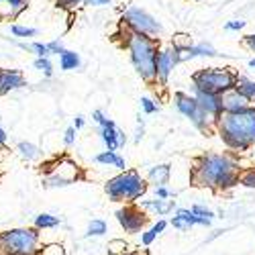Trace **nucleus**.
<instances>
[{"mask_svg": "<svg viewBox=\"0 0 255 255\" xmlns=\"http://www.w3.org/2000/svg\"><path fill=\"white\" fill-rule=\"evenodd\" d=\"M241 172L243 169L235 153H204L194 161L190 180L198 188L227 192V190L239 186Z\"/></svg>", "mask_w": 255, "mask_h": 255, "instance_id": "1", "label": "nucleus"}, {"mask_svg": "<svg viewBox=\"0 0 255 255\" xmlns=\"http://www.w3.org/2000/svg\"><path fill=\"white\" fill-rule=\"evenodd\" d=\"M215 131L231 153L249 151L255 145V106L241 113H223L215 125Z\"/></svg>", "mask_w": 255, "mask_h": 255, "instance_id": "2", "label": "nucleus"}, {"mask_svg": "<svg viewBox=\"0 0 255 255\" xmlns=\"http://www.w3.org/2000/svg\"><path fill=\"white\" fill-rule=\"evenodd\" d=\"M121 37H123V47L129 53L131 66L135 72L145 80L147 84H157V53H159V39L147 37L141 33H135L121 25Z\"/></svg>", "mask_w": 255, "mask_h": 255, "instance_id": "3", "label": "nucleus"}, {"mask_svg": "<svg viewBox=\"0 0 255 255\" xmlns=\"http://www.w3.org/2000/svg\"><path fill=\"white\" fill-rule=\"evenodd\" d=\"M104 192L111 202L137 204L147 192V180L137 169H125L104 184Z\"/></svg>", "mask_w": 255, "mask_h": 255, "instance_id": "4", "label": "nucleus"}, {"mask_svg": "<svg viewBox=\"0 0 255 255\" xmlns=\"http://www.w3.org/2000/svg\"><path fill=\"white\" fill-rule=\"evenodd\" d=\"M41 235L35 227H20L0 233V255H39Z\"/></svg>", "mask_w": 255, "mask_h": 255, "instance_id": "5", "label": "nucleus"}, {"mask_svg": "<svg viewBox=\"0 0 255 255\" xmlns=\"http://www.w3.org/2000/svg\"><path fill=\"white\" fill-rule=\"evenodd\" d=\"M237 76L239 74L233 68H202L192 74V88L223 96L235 88Z\"/></svg>", "mask_w": 255, "mask_h": 255, "instance_id": "6", "label": "nucleus"}, {"mask_svg": "<svg viewBox=\"0 0 255 255\" xmlns=\"http://www.w3.org/2000/svg\"><path fill=\"white\" fill-rule=\"evenodd\" d=\"M174 106H176V111L188 119L190 123H192L196 129L200 133H212L215 131V121H212L202 109H200V104L196 102V98L192 94H188V92H176L174 94Z\"/></svg>", "mask_w": 255, "mask_h": 255, "instance_id": "7", "label": "nucleus"}, {"mask_svg": "<svg viewBox=\"0 0 255 255\" xmlns=\"http://www.w3.org/2000/svg\"><path fill=\"white\" fill-rule=\"evenodd\" d=\"M121 25L127 27V29H131V31H135V33L153 37V39H159L163 35L161 23L151 12H147L141 6H129V8H127L123 12V16H121Z\"/></svg>", "mask_w": 255, "mask_h": 255, "instance_id": "8", "label": "nucleus"}, {"mask_svg": "<svg viewBox=\"0 0 255 255\" xmlns=\"http://www.w3.org/2000/svg\"><path fill=\"white\" fill-rule=\"evenodd\" d=\"M78 174H80V165L68 157H61L53 165H49V172L43 184L47 188H63V186L74 184L78 180Z\"/></svg>", "mask_w": 255, "mask_h": 255, "instance_id": "9", "label": "nucleus"}, {"mask_svg": "<svg viewBox=\"0 0 255 255\" xmlns=\"http://www.w3.org/2000/svg\"><path fill=\"white\" fill-rule=\"evenodd\" d=\"M115 217L121 225V229L129 235H137V233H143L145 227L149 225V215L139 206V204H125L121 206Z\"/></svg>", "mask_w": 255, "mask_h": 255, "instance_id": "10", "label": "nucleus"}, {"mask_svg": "<svg viewBox=\"0 0 255 255\" xmlns=\"http://www.w3.org/2000/svg\"><path fill=\"white\" fill-rule=\"evenodd\" d=\"M190 94L196 98V102L200 104V109L215 121H219V117L223 115V96L221 94H210V92H202V90H196V88H190Z\"/></svg>", "mask_w": 255, "mask_h": 255, "instance_id": "11", "label": "nucleus"}, {"mask_svg": "<svg viewBox=\"0 0 255 255\" xmlns=\"http://www.w3.org/2000/svg\"><path fill=\"white\" fill-rule=\"evenodd\" d=\"M176 66H178V59H176V53H174L172 45L159 49L155 70H157V84H159L161 88H165V86H167L169 76H172V72L176 70Z\"/></svg>", "mask_w": 255, "mask_h": 255, "instance_id": "12", "label": "nucleus"}, {"mask_svg": "<svg viewBox=\"0 0 255 255\" xmlns=\"http://www.w3.org/2000/svg\"><path fill=\"white\" fill-rule=\"evenodd\" d=\"M100 141L104 143V147L109 151H119L127 145V135H125V131L119 129L113 119H109L100 127Z\"/></svg>", "mask_w": 255, "mask_h": 255, "instance_id": "13", "label": "nucleus"}, {"mask_svg": "<svg viewBox=\"0 0 255 255\" xmlns=\"http://www.w3.org/2000/svg\"><path fill=\"white\" fill-rule=\"evenodd\" d=\"M27 84L25 74L20 70H10V68H0V96L10 94L18 88H23Z\"/></svg>", "mask_w": 255, "mask_h": 255, "instance_id": "14", "label": "nucleus"}, {"mask_svg": "<svg viewBox=\"0 0 255 255\" xmlns=\"http://www.w3.org/2000/svg\"><path fill=\"white\" fill-rule=\"evenodd\" d=\"M169 178H172V163H157V165H151L149 172H147V176H145L147 184H151L153 188L167 186V184H169Z\"/></svg>", "mask_w": 255, "mask_h": 255, "instance_id": "15", "label": "nucleus"}, {"mask_svg": "<svg viewBox=\"0 0 255 255\" xmlns=\"http://www.w3.org/2000/svg\"><path fill=\"white\" fill-rule=\"evenodd\" d=\"M253 106L243 94H239L235 88L223 94V113H241L245 109Z\"/></svg>", "mask_w": 255, "mask_h": 255, "instance_id": "16", "label": "nucleus"}, {"mask_svg": "<svg viewBox=\"0 0 255 255\" xmlns=\"http://www.w3.org/2000/svg\"><path fill=\"white\" fill-rule=\"evenodd\" d=\"M139 206L147 212H153L157 217H167L169 212L176 210V200H161V198H145V200H139Z\"/></svg>", "mask_w": 255, "mask_h": 255, "instance_id": "17", "label": "nucleus"}, {"mask_svg": "<svg viewBox=\"0 0 255 255\" xmlns=\"http://www.w3.org/2000/svg\"><path fill=\"white\" fill-rule=\"evenodd\" d=\"M27 10V0H0V18L12 20Z\"/></svg>", "mask_w": 255, "mask_h": 255, "instance_id": "18", "label": "nucleus"}, {"mask_svg": "<svg viewBox=\"0 0 255 255\" xmlns=\"http://www.w3.org/2000/svg\"><path fill=\"white\" fill-rule=\"evenodd\" d=\"M94 161L100 163V165H113V167L119 169V172H125V169H127V161H125V157H123L119 151L104 149V151H100L98 155H94Z\"/></svg>", "mask_w": 255, "mask_h": 255, "instance_id": "19", "label": "nucleus"}, {"mask_svg": "<svg viewBox=\"0 0 255 255\" xmlns=\"http://www.w3.org/2000/svg\"><path fill=\"white\" fill-rule=\"evenodd\" d=\"M235 90H237L239 94H243V96L255 106V80H253V78L239 74V76H237V82H235Z\"/></svg>", "mask_w": 255, "mask_h": 255, "instance_id": "20", "label": "nucleus"}, {"mask_svg": "<svg viewBox=\"0 0 255 255\" xmlns=\"http://www.w3.org/2000/svg\"><path fill=\"white\" fill-rule=\"evenodd\" d=\"M174 217H180L190 229H192L194 225H200V227H210V223L212 221H208V219H200V217H196L192 210L190 208H176L174 210Z\"/></svg>", "mask_w": 255, "mask_h": 255, "instance_id": "21", "label": "nucleus"}, {"mask_svg": "<svg viewBox=\"0 0 255 255\" xmlns=\"http://www.w3.org/2000/svg\"><path fill=\"white\" fill-rule=\"evenodd\" d=\"M80 66H82V57H80V53L66 49V51H63V53L59 55V68H61L63 72L78 70Z\"/></svg>", "mask_w": 255, "mask_h": 255, "instance_id": "22", "label": "nucleus"}, {"mask_svg": "<svg viewBox=\"0 0 255 255\" xmlns=\"http://www.w3.org/2000/svg\"><path fill=\"white\" fill-rule=\"evenodd\" d=\"M61 225V219L55 217V215H49V212H41V215L35 217V223L33 227L37 231H45V229H57Z\"/></svg>", "mask_w": 255, "mask_h": 255, "instance_id": "23", "label": "nucleus"}, {"mask_svg": "<svg viewBox=\"0 0 255 255\" xmlns=\"http://www.w3.org/2000/svg\"><path fill=\"white\" fill-rule=\"evenodd\" d=\"M16 151H18L20 157L27 159V161H35V159L41 157V149H39L37 145L29 143V141H20V143L16 145Z\"/></svg>", "mask_w": 255, "mask_h": 255, "instance_id": "24", "label": "nucleus"}, {"mask_svg": "<svg viewBox=\"0 0 255 255\" xmlns=\"http://www.w3.org/2000/svg\"><path fill=\"white\" fill-rule=\"evenodd\" d=\"M109 233V225H106V221L102 219H92L88 229H86V237H102Z\"/></svg>", "mask_w": 255, "mask_h": 255, "instance_id": "25", "label": "nucleus"}, {"mask_svg": "<svg viewBox=\"0 0 255 255\" xmlns=\"http://www.w3.org/2000/svg\"><path fill=\"white\" fill-rule=\"evenodd\" d=\"M106 251H109V255H125L129 253V243L125 239H113L106 245Z\"/></svg>", "mask_w": 255, "mask_h": 255, "instance_id": "26", "label": "nucleus"}, {"mask_svg": "<svg viewBox=\"0 0 255 255\" xmlns=\"http://www.w3.org/2000/svg\"><path fill=\"white\" fill-rule=\"evenodd\" d=\"M33 68L39 70L45 78H51V76H53V63H51L49 57H37V59L33 61Z\"/></svg>", "mask_w": 255, "mask_h": 255, "instance_id": "27", "label": "nucleus"}, {"mask_svg": "<svg viewBox=\"0 0 255 255\" xmlns=\"http://www.w3.org/2000/svg\"><path fill=\"white\" fill-rule=\"evenodd\" d=\"M141 111L145 115H157L159 113V102L155 98H149V96H141Z\"/></svg>", "mask_w": 255, "mask_h": 255, "instance_id": "28", "label": "nucleus"}, {"mask_svg": "<svg viewBox=\"0 0 255 255\" xmlns=\"http://www.w3.org/2000/svg\"><path fill=\"white\" fill-rule=\"evenodd\" d=\"M192 45H194V39L188 33H178L172 39V47H176V49H186V47H192Z\"/></svg>", "mask_w": 255, "mask_h": 255, "instance_id": "29", "label": "nucleus"}, {"mask_svg": "<svg viewBox=\"0 0 255 255\" xmlns=\"http://www.w3.org/2000/svg\"><path fill=\"white\" fill-rule=\"evenodd\" d=\"M10 33H12V37H23V39H27V37H35V35H37V29L25 27V25H12V27H10Z\"/></svg>", "mask_w": 255, "mask_h": 255, "instance_id": "30", "label": "nucleus"}, {"mask_svg": "<svg viewBox=\"0 0 255 255\" xmlns=\"http://www.w3.org/2000/svg\"><path fill=\"white\" fill-rule=\"evenodd\" d=\"M239 184L245 186V188L255 190V167H251V169H243V172H241V178H239Z\"/></svg>", "mask_w": 255, "mask_h": 255, "instance_id": "31", "label": "nucleus"}, {"mask_svg": "<svg viewBox=\"0 0 255 255\" xmlns=\"http://www.w3.org/2000/svg\"><path fill=\"white\" fill-rule=\"evenodd\" d=\"M190 210L194 212L196 217H200V219H208V221H212L217 215H215V210H210L208 206H202V204H194V206H190Z\"/></svg>", "mask_w": 255, "mask_h": 255, "instance_id": "32", "label": "nucleus"}, {"mask_svg": "<svg viewBox=\"0 0 255 255\" xmlns=\"http://www.w3.org/2000/svg\"><path fill=\"white\" fill-rule=\"evenodd\" d=\"M245 27H247L245 18H233V20H227V23H225V31H233V33H239Z\"/></svg>", "mask_w": 255, "mask_h": 255, "instance_id": "33", "label": "nucleus"}, {"mask_svg": "<svg viewBox=\"0 0 255 255\" xmlns=\"http://www.w3.org/2000/svg\"><path fill=\"white\" fill-rule=\"evenodd\" d=\"M57 2V6L59 8H63V10H76L78 6H82V4H86V0H55Z\"/></svg>", "mask_w": 255, "mask_h": 255, "instance_id": "34", "label": "nucleus"}, {"mask_svg": "<svg viewBox=\"0 0 255 255\" xmlns=\"http://www.w3.org/2000/svg\"><path fill=\"white\" fill-rule=\"evenodd\" d=\"M31 51H33L37 57H51L47 43H41V41H35V43H31Z\"/></svg>", "mask_w": 255, "mask_h": 255, "instance_id": "35", "label": "nucleus"}, {"mask_svg": "<svg viewBox=\"0 0 255 255\" xmlns=\"http://www.w3.org/2000/svg\"><path fill=\"white\" fill-rule=\"evenodd\" d=\"M157 239V233L153 231V229H147V231H143L141 233V245L143 247H149V245H153V241Z\"/></svg>", "mask_w": 255, "mask_h": 255, "instance_id": "36", "label": "nucleus"}, {"mask_svg": "<svg viewBox=\"0 0 255 255\" xmlns=\"http://www.w3.org/2000/svg\"><path fill=\"white\" fill-rule=\"evenodd\" d=\"M39 255H63V247L59 243H51V245L41 247V253Z\"/></svg>", "mask_w": 255, "mask_h": 255, "instance_id": "37", "label": "nucleus"}, {"mask_svg": "<svg viewBox=\"0 0 255 255\" xmlns=\"http://www.w3.org/2000/svg\"><path fill=\"white\" fill-rule=\"evenodd\" d=\"M155 198L169 200V198H176V192L174 190H169L167 186H159V188H155Z\"/></svg>", "mask_w": 255, "mask_h": 255, "instance_id": "38", "label": "nucleus"}, {"mask_svg": "<svg viewBox=\"0 0 255 255\" xmlns=\"http://www.w3.org/2000/svg\"><path fill=\"white\" fill-rule=\"evenodd\" d=\"M76 137H78V131L74 129V127H68L66 133H63V145L66 147H72L76 143Z\"/></svg>", "mask_w": 255, "mask_h": 255, "instance_id": "39", "label": "nucleus"}, {"mask_svg": "<svg viewBox=\"0 0 255 255\" xmlns=\"http://www.w3.org/2000/svg\"><path fill=\"white\" fill-rule=\"evenodd\" d=\"M145 137V121L141 119V115H137V129H135V143H141V139Z\"/></svg>", "mask_w": 255, "mask_h": 255, "instance_id": "40", "label": "nucleus"}, {"mask_svg": "<svg viewBox=\"0 0 255 255\" xmlns=\"http://www.w3.org/2000/svg\"><path fill=\"white\" fill-rule=\"evenodd\" d=\"M47 47H49V53H51V55H61L63 51H66V47L61 45V41H59V39H55V41H49V43H47Z\"/></svg>", "mask_w": 255, "mask_h": 255, "instance_id": "41", "label": "nucleus"}, {"mask_svg": "<svg viewBox=\"0 0 255 255\" xmlns=\"http://www.w3.org/2000/svg\"><path fill=\"white\" fill-rule=\"evenodd\" d=\"M169 225H172L174 229H178V231H182V233H186V231H190V227L180 219V217H172L169 219Z\"/></svg>", "mask_w": 255, "mask_h": 255, "instance_id": "42", "label": "nucleus"}, {"mask_svg": "<svg viewBox=\"0 0 255 255\" xmlns=\"http://www.w3.org/2000/svg\"><path fill=\"white\" fill-rule=\"evenodd\" d=\"M92 121H94L98 127H102L106 121H109V117L104 115V111H100V109H98V111H94V113H92Z\"/></svg>", "mask_w": 255, "mask_h": 255, "instance_id": "43", "label": "nucleus"}, {"mask_svg": "<svg viewBox=\"0 0 255 255\" xmlns=\"http://www.w3.org/2000/svg\"><path fill=\"white\" fill-rule=\"evenodd\" d=\"M167 225H169V221H165V219H159V221H157V223H155V225H153L151 229H153V231L157 233V237H159L161 233H163V231L167 229Z\"/></svg>", "mask_w": 255, "mask_h": 255, "instance_id": "44", "label": "nucleus"}, {"mask_svg": "<svg viewBox=\"0 0 255 255\" xmlns=\"http://www.w3.org/2000/svg\"><path fill=\"white\" fill-rule=\"evenodd\" d=\"M243 43H245V47L251 51V53H255V33H251V35H247L245 37V41H243Z\"/></svg>", "mask_w": 255, "mask_h": 255, "instance_id": "45", "label": "nucleus"}, {"mask_svg": "<svg viewBox=\"0 0 255 255\" xmlns=\"http://www.w3.org/2000/svg\"><path fill=\"white\" fill-rule=\"evenodd\" d=\"M84 125H86V119H84L82 115H78V117L74 119V125H72V127H74V129H76V131H80V129H82V127H84Z\"/></svg>", "mask_w": 255, "mask_h": 255, "instance_id": "46", "label": "nucleus"}, {"mask_svg": "<svg viewBox=\"0 0 255 255\" xmlns=\"http://www.w3.org/2000/svg\"><path fill=\"white\" fill-rule=\"evenodd\" d=\"M113 0H86V4L90 6H104V4H111Z\"/></svg>", "mask_w": 255, "mask_h": 255, "instance_id": "47", "label": "nucleus"}, {"mask_svg": "<svg viewBox=\"0 0 255 255\" xmlns=\"http://www.w3.org/2000/svg\"><path fill=\"white\" fill-rule=\"evenodd\" d=\"M6 141H8V135H6V131L2 129V125H0V147H4Z\"/></svg>", "mask_w": 255, "mask_h": 255, "instance_id": "48", "label": "nucleus"}, {"mask_svg": "<svg viewBox=\"0 0 255 255\" xmlns=\"http://www.w3.org/2000/svg\"><path fill=\"white\" fill-rule=\"evenodd\" d=\"M247 66H249L251 70H255V55H253V57H251V59L247 61Z\"/></svg>", "mask_w": 255, "mask_h": 255, "instance_id": "49", "label": "nucleus"}, {"mask_svg": "<svg viewBox=\"0 0 255 255\" xmlns=\"http://www.w3.org/2000/svg\"><path fill=\"white\" fill-rule=\"evenodd\" d=\"M125 255H147L145 251H129V253H125Z\"/></svg>", "mask_w": 255, "mask_h": 255, "instance_id": "50", "label": "nucleus"}, {"mask_svg": "<svg viewBox=\"0 0 255 255\" xmlns=\"http://www.w3.org/2000/svg\"><path fill=\"white\" fill-rule=\"evenodd\" d=\"M190 2H198V0H190Z\"/></svg>", "mask_w": 255, "mask_h": 255, "instance_id": "51", "label": "nucleus"}]
</instances>
